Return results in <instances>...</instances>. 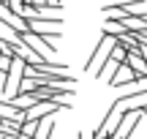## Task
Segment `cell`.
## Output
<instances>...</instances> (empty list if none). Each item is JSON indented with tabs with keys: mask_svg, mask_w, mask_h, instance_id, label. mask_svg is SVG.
<instances>
[{
	"mask_svg": "<svg viewBox=\"0 0 147 139\" xmlns=\"http://www.w3.org/2000/svg\"><path fill=\"white\" fill-rule=\"evenodd\" d=\"M115 44H117V38H115V36H106V33H104L101 44L95 47V52L90 55V60H87V65H84V68H87V71L93 68L95 74H98V71H101V65L109 60V52H112V47H115Z\"/></svg>",
	"mask_w": 147,
	"mask_h": 139,
	"instance_id": "6da1fadb",
	"label": "cell"
},
{
	"mask_svg": "<svg viewBox=\"0 0 147 139\" xmlns=\"http://www.w3.org/2000/svg\"><path fill=\"white\" fill-rule=\"evenodd\" d=\"M0 22H3L5 27H11L16 36H25V33H30V22L22 19L19 14H14V11L8 8V3H0Z\"/></svg>",
	"mask_w": 147,
	"mask_h": 139,
	"instance_id": "7a4b0ae2",
	"label": "cell"
},
{
	"mask_svg": "<svg viewBox=\"0 0 147 139\" xmlns=\"http://www.w3.org/2000/svg\"><path fill=\"white\" fill-rule=\"evenodd\" d=\"M19 41L27 44V47H33L44 60H52L55 55H57V47H55V44H47V38L38 36V33H25V36H19Z\"/></svg>",
	"mask_w": 147,
	"mask_h": 139,
	"instance_id": "3957f363",
	"label": "cell"
},
{
	"mask_svg": "<svg viewBox=\"0 0 147 139\" xmlns=\"http://www.w3.org/2000/svg\"><path fill=\"white\" fill-rule=\"evenodd\" d=\"M60 109L63 107L57 101H38L30 109H25V115H27V120H41V117H49V115H57Z\"/></svg>",
	"mask_w": 147,
	"mask_h": 139,
	"instance_id": "277c9868",
	"label": "cell"
},
{
	"mask_svg": "<svg viewBox=\"0 0 147 139\" xmlns=\"http://www.w3.org/2000/svg\"><path fill=\"white\" fill-rule=\"evenodd\" d=\"M109 85H112V87H125V85H134V87H136V85H139V79H136V74L131 71V65L123 63L120 68H117V74L109 79Z\"/></svg>",
	"mask_w": 147,
	"mask_h": 139,
	"instance_id": "5b68a950",
	"label": "cell"
},
{
	"mask_svg": "<svg viewBox=\"0 0 147 139\" xmlns=\"http://www.w3.org/2000/svg\"><path fill=\"white\" fill-rule=\"evenodd\" d=\"M123 115H125V112H120V109H117V107H112L109 112H106L104 123H101L98 128H101V131H106V134L112 136V134H115V131H117V126L123 123Z\"/></svg>",
	"mask_w": 147,
	"mask_h": 139,
	"instance_id": "8992f818",
	"label": "cell"
},
{
	"mask_svg": "<svg viewBox=\"0 0 147 139\" xmlns=\"http://www.w3.org/2000/svg\"><path fill=\"white\" fill-rule=\"evenodd\" d=\"M120 65H123L120 60H115V57H109V60H106L104 65H101V71H98V74H95V76H98L101 82H109L112 76L117 74V68H120Z\"/></svg>",
	"mask_w": 147,
	"mask_h": 139,
	"instance_id": "52a82bcc",
	"label": "cell"
},
{
	"mask_svg": "<svg viewBox=\"0 0 147 139\" xmlns=\"http://www.w3.org/2000/svg\"><path fill=\"white\" fill-rule=\"evenodd\" d=\"M52 128H55V115H49V117H41V120H38L36 139H49V136H52Z\"/></svg>",
	"mask_w": 147,
	"mask_h": 139,
	"instance_id": "ba28073f",
	"label": "cell"
},
{
	"mask_svg": "<svg viewBox=\"0 0 147 139\" xmlns=\"http://www.w3.org/2000/svg\"><path fill=\"white\" fill-rule=\"evenodd\" d=\"M104 33H106V36H115V38H117V36H123V33H128V27L123 25L120 19H106Z\"/></svg>",
	"mask_w": 147,
	"mask_h": 139,
	"instance_id": "9c48e42d",
	"label": "cell"
},
{
	"mask_svg": "<svg viewBox=\"0 0 147 139\" xmlns=\"http://www.w3.org/2000/svg\"><path fill=\"white\" fill-rule=\"evenodd\" d=\"M109 57H115V60H120V63H125V57H128V49L123 47L120 41H117L115 47H112V52H109Z\"/></svg>",
	"mask_w": 147,
	"mask_h": 139,
	"instance_id": "30bf717a",
	"label": "cell"
},
{
	"mask_svg": "<svg viewBox=\"0 0 147 139\" xmlns=\"http://www.w3.org/2000/svg\"><path fill=\"white\" fill-rule=\"evenodd\" d=\"M36 131H38V120H25V123H22V134L36 136Z\"/></svg>",
	"mask_w": 147,
	"mask_h": 139,
	"instance_id": "8fae6325",
	"label": "cell"
},
{
	"mask_svg": "<svg viewBox=\"0 0 147 139\" xmlns=\"http://www.w3.org/2000/svg\"><path fill=\"white\" fill-rule=\"evenodd\" d=\"M79 139H95V131H82V134H79Z\"/></svg>",
	"mask_w": 147,
	"mask_h": 139,
	"instance_id": "7c38bea8",
	"label": "cell"
},
{
	"mask_svg": "<svg viewBox=\"0 0 147 139\" xmlns=\"http://www.w3.org/2000/svg\"><path fill=\"white\" fill-rule=\"evenodd\" d=\"M16 139H33V136H27V134H19V136H16Z\"/></svg>",
	"mask_w": 147,
	"mask_h": 139,
	"instance_id": "4fadbf2b",
	"label": "cell"
},
{
	"mask_svg": "<svg viewBox=\"0 0 147 139\" xmlns=\"http://www.w3.org/2000/svg\"><path fill=\"white\" fill-rule=\"evenodd\" d=\"M0 3H8V0H0Z\"/></svg>",
	"mask_w": 147,
	"mask_h": 139,
	"instance_id": "5bb4252c",
	"label": "cell"
},
{
	"mask_svg": "<svg viewBox=\"0 0 147 139\" xmlns=\"http://www.w3.org/2000/svg\"><path fill=\"white\" fill-rule=\"evenodd\" d=\"M144 117H147V109H144Z\"/></svg>",
	"mask_w": 147,
	"mask_h": 139,
	"instance_id": "9a60e30c",
	"label": "cell"
},
{
	"mask_svg": "<svg viewBox=\"0 0 147 139\" xmlns=\"http://www.w3.org/2000/svg\"><path fill=\"white\" fill-rule=\"evenodd\" d=\"M33 139H36V136H33Z\"/></svg>",
	"mask_w": 147,
	"mask_h": 139,
	"instance_id": "2e32d148",
	"label": "cell"
}]
</instances>
